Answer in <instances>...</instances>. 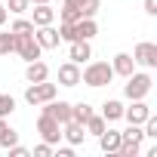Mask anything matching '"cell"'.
I'll return each instance as SVG.
<instances>
[{"label":"cell","mask_w":157,"mask_h":157,"mask_svg":"<svg viewBox=\"0 0 157 157\" xmlns=\"http://www.w3.org/2000/svg\"><path fill=\"white\" fill-rule=\"evenodd\" d=\"M111 80H114V68H111L108 62H90V65L80 71V83H86V86H93V90L108 86Z\"/></svg>","instance_id":"obj_1"},{"label":"cell","mask_w":157,"mask_h":157,"mask_svg":"<svg viewBox=\"0 0 157 157\" xmlns=\"http://www.w3.org/2000/svg\"><path fill=\"white\" fill-rule=\"evenodd\" d=\"M151 74L148 71H132L129 77H126V86H123V96L132 102V99H145L148 93H151Z\"/></svg>","instance_id":"obj_2"},{"label":"cell","mask_w":157,"mask_h":157,"mask_svg":"<svg viewBox=\"0 0 157 157\" xmlns=\"http://www.w3.org/2000/svg\"><path fill=\"white\" fill-rule=\"evenodd\" d=\"M56 93H59V86H56V83H46V80H40V83H31V86L25 90V102L37 108V105H43V102L56 99Z\"/></svg>","instance_id":"obj_3"},{"label":"cell","mask_w":157,"mask_h":157,"mask_svg":"<svg viewBox=\"0 0 157 157\" xmlns=\"http://www.w3.org/2000/svg\"><path fill=\"white\" fill-rule=\"evenodd\" d=\"M16 52L25 59V62H34V59H40V43H37V37L34 34H16Z\"/></svg>","instance_id":"obj_4"},{"label":"cell","mask_w":157,"mask_h":157,"mask_svg":"<svg viewBox=\"0 0 157 157\" xmlns=\"http://www.w3.org/2000/svg\"><path fill=\"white\" fill-rule=\"evenodd\" d=\"M37 132H40L43 142L59 145V139H62V123H59L56 117H49V114H40V120H37Z\"/></svg>","instance_id":"obj_5"},{"label":"cell","mask_w":157,"mask_h":157,"mask_svg":"<svg viewBox=\"0 0 157 157\" xmlns=\"http://www.w3.org/2000/svg\"><path fill=\"white\" fill-rule=\"evenodd\" d=\"M132 62H136V65H142V68H148V71H151V68H157V43H148V40H145V43H139V46H136V52H132Z\"/></svg>","instance_id":"obj_6"},{"label":"cell","mask_w":157,"mask_h":157,"mask_svg":"<svg viewBox=\"0 0 157 157\" xmlns=\"http://www.w3.org/2000/svg\"><path fill=\"white\" fill-rule=\"evenodd\" d=\"M148 114H151V105H148L145 99H132V105L123 108V117H126L129 123H139V126L148 120Z\"/></svg>","instance_id":"obj_7"},{"label":"cell","mask_w":157,"mask_h":157,"mask_svg":"<svg viewBox=\"0 0 157 157\" xmlns=\"http://www.w3.org/2000/svg\"><path fill=\"white\" fill-rule=\"evenodd\" d=\"M34 37H37L40 49H56V46L62 43V37H59V31H56L52 25H43V28H34Z\"/></svg>","instance_id":"obj_8"},{"label":"cell","mask_w":157,"mask_h":157,"mask_svg":"<svg viewBox=\"0 0 157 157\" xmlns=\"http://www.w3.org/2000/svg\"><path fill=\"white\" fill-rule=\"evenodd\" d=\"M43 114H49V117H56L59 123H68L71 120V105L68 102H56V99H49V102H43Z\"/></svg>","instance_id":"obj_9"},{"label":"cell","mask_w":157,"mask_h":157,"mask_svg":"<svg viewBox=\"0 0 157 157\" xmlns=\"http://www.w3.org/2000/svg\"><path fill=\"white\" fill-rule=\"evenodd\" d=\"M62 139H65L68 145H83V139H86V129H83V123H77V120H68V123H62Z\"/></svg>","instance_id":"obj_10"},{"label":"cell","mask_w":157,"mask_h":157,"mask_svg":"<svg viewBox=\"0 0 157 157\" xmlns=\"http://www.w3.org/2000/svg\"><path fill=\"white\" fill-rule=\"evenodd\" d=\"M59 83L62 86H77V83H80V65H77V62L59 65Z\"/></svg>","instance_id":"obj_11"},{"label":"cell","mask_w":157,"mask_h":157,"mask_svg":"<svg viewBox=\"0 0 157 157\" xmlns=\"http://www.w3.org/2000/svg\"><path fill=\"white\" fill-rule=\"evenodd\" d=\"M68 59H71V62H77V65L90 62V59H93V46H90V40H71Z\"/></svg>","instance_id":"obj_12"},{"label":"cell","mask_w":157,"mask_h":157,"mask_svg":"<svg viewBox=\"0 0 157 157\" xmlns=\"http://www.w3.org/2000/svg\"><path fill=\"white\" fill-rule=\"evenodd\" d=\"M25 80H28V83H40V80H49V68H46V62H40V59L28 62V68H25Z\"/></svg>","instance_id":"obj_13"},{"label":"cell","mask_w":157,"mask_h":157,"mask_svg":"<svg viewBox=\"0 0 157 157\" xmlns=\"http://www.w3.org/2000/svg\"><path fill=\"white\" fill-rule=\"evenodd\" d=\"M96 34H99L96 19H77L74 22V40H93Z\"/></svg>","instance_id":"obj_14"},{"label":"cell","mask_w":157,"mask_h":157,"mask_svg":"<svg viewBox=\"0 0 157 157\" xmlns=\"http://www.w3.org/2000/svg\"><path fill=\"white\" fill-rule=\"evenodd\" d=\"M34 28H43V25H52L56 22V10L49 3H34V16H31Z\"/></svg>","instance_id":"obj_15"},{"label":"cell","mask_w":157,"mask_h":157,"mask_svg":"<svg viewBox=\"0 0 157 157\" xmlns=\"http://www.w3.org/2000/svg\"><path fill=\"white\" fill-rule=\"evenodd\" d=\"M111 68H114V74L129 77V74L136 71V62H132V56H129V52H117V56H114V62H111Z\"/></svg>","instance_id":"obj_16"},{"label":"cell","mask_w":157,"mask_h":157,"mask_svg":"<svg viewBox=\"0 0 157 157\" xmlns=\"http://www.w3.org/2000/svg\"><path fill=\"white\" fill-rule=\"evenodd\" d=\"M99 148H102L105 154H117V148H120V132L105 126V132L99 136Z\"/></svg>","instance_id":"obj_17"},{"label":"cell","mask_w":157,"mask_h":157,"mask_svg":"<svg viewBox=\"0 0 157 157\" xmlns=\"http://www.w3.org/2000/svg\"><path fill=\"white\" fill-rule=\"evenodd\" d=\"M102 117H105L108 123L120 120V117H123V102H117V99H108V102L102 105Z\"/></svg>","instance_id":"obj_18"},{"label":"cell","mask_w":157,"mask_h":157,"mask_svg":"<svg viewBox=\"0 0 157 157\" xmlns=\"http://www.w3.org/2000/svg\"><path fill=\"white\" fill-rule=\"evenodd\" d=\"M93 114H96V111H93V105H86V102H77V105H71V120H77V123H86Z\"/></svg>","instance_id":"obj_19"},{"label":"cell","mask_w":157,"mask_h":157,"mask_svg":"<svg viewBox=\"0 0 157 157\" xmlns=\"http://www.w3.org/2000/svg\"><path fill=\"white\" fill-rule=\"evenodd\" d=\"M105 126H108V120H105L102 114H93V117H90V120L83 123V129H86L90 136H96V139H99V136L105 132Z\"/></svg>","instance_id":"obj_20"},{"label":"cell","mask_w":157,"mask_h":157,"mask_svg":"<svg viewBox=\"0 0 157 157\" xmlns=\"http://www.w3.org/2000/svg\"><path fill=\"white\" fill-rule=\"evenodd\" d=\"M10 52H16V34L3 31L0 34V56H10Z\"/></svg>","instance_id":"obj_21"},{"label":"cell","mask_w":157,"mask_h":157,"mask_svg":"<svg viewBox=\"0 0 157 157\" xmlns=\"http://www.w3.org/2000/svg\"><path fill=\"white\" fill-rule=\"evenodd\" d=\"M10 31H13V34H34V22H31V19H16Z\"/></svg>","instance_id":"obj_22"},{"label":"cell","mask_w":157,"mask_h":157,"mask_svg":"<svg viewBox=\"0 0 157 157\" xmlns=\"http://www.w3.org/2000/svg\"><path fill=\"white\" fill-rule=\"evenodd\" d=\"M59 19H62V22H68V25H74L77 19H80V10H74V6H68V3H65V6L59 10Z\"/></svg>","instance_id":"obj_23"},{"label":"cell","mask_w":157,"mask_h":157,"mask_svg":"<svg viewBox=\"0 0 157 157\" xmlns=\"http://www.w3.org/2000/svg\"><path fill=\"white\" fill-rule=\"evenodd\" d=\"M28 6H31V0H6V13H13V16H22Z\"/></svg>","instance_id":"obj_24"},{"label":"cell","mask_w":157,"mask_h":157,"mask_svg":"<svg viewBox=\"0 0 157 157\" xmlns=\"http://www.w3.org/2000/svg\"><path fill=\"white\" fill-rule=\"evenodd\" d=\"M19 142V132L13 129V126H6L3 132H0V148H10V145H16Z\"/></svg>","instance_id":"obj_25"},{"label":"cell","mask_w":157,"mask_h":157,"mask_svg":"<svg viewBox=\"0 0 157 157\" xmlns=\"http://www.w3.org/2000/svg\"><path fill=\"white\" fill-rule=\"evenodd\" d=\"M99 0H86V3L80 6V19H96V13H99Z\"/></svg>","instance_id":"obj_26"},{"label":"cell","mask_w":157,"mask_h":157,"mask_svg":"<svg viewBox=\"0 0 157 157\" xmlns=\"http://www.w3.org/2000/svg\"><path fill=\"white\" fill-rule=\"evenodd\" d=\"M16 111V99L13 96H0V117H10Z\"/></svg>","instance_id":"obj_27"},{"label":"cell","mask_w":157,"mask_h":157,"mask_svg":"<svg viewBox=\"0 0 157 157\" xmlns=\"http://www.w3.org/2000/svg\"><path fill=\"white\" fill-rule=\"evenodd\" d=\"M34 157H52V145H49V142H40V145L34 148Z\"/></svg>","instance_id":"obj_28"},{"label":"cell","mask_w":157,"mask_h":157,"mask_svg":"<svg viewBox=\"0 0 157 157\" xmlns=\"http://www.w3.org/2000/svg\"><path fill=\"white\" fill-rule=\"evenodd\" d=\"M6 151H10V157H28V154H31V151H28L25 145H19V142H16V145H10Z\"/></svg>","instance_id":"obj_29"},{"label":"cell","mask_w":157,"mask_h":157,"mask_svg":"<svg viewBox=\"0 0 157 157\" xmlns=\"http://www.w3.org/2000/svg\"><path fill=\"white\" fill-rule=\"evenodd\" d=\"M145 13L148 16H157V0H145Z\"/></svg>","instance_id":"obj_30"},{"label":"cell","mask_w":157,"mask_h":157,"mask_svg":"<svg viewBox=\"0 0 157 157\" xmlns=\"http://www.w3.org/2000/svg\"><path fill=\"white\" fill-rule=\"evenodd\" d=\"M56 154H59V157H74V145H68V148H59Z\"/></svg>","instance_id":"obj_31"},{"label":"cell","mask_w":157,"mask_h":157,"mask_svg":"<svg viewBox=\"0 0 157 157\" xmlns=\"http://www.w3.org/2000/svg\"><path fill=\"white\" fill-rule=\"evenodd\" d=\"M6 16H10V13H6V3H3V0H0V25L6 22Z\"/></svg>","instance_id":"obj_32"},{"label":"cell","mask_w":157,"mask_h":157,"mask_svg":"<svg viewBox=\"0 0 157 157\" xmlns=\"http://www.w3.org/2000/svg\"><path fill=\"white\" fill-rule=\"evenodd\" d=\"M65 3H68V6H74V10H80V6L86 3V0H65Z\"/></svg>","instance_id":"obj_33"},{"label":"cell","mask_w":157,"mask_h":157,"mask_svg":"<svg viewBox=\"0 0 157 157\" xmlns=\"http://www.w3.org/2000/svg\"><path fill=\"white\" fill-rule=\"evenodd\" d=\"M31 3H49V0H31Z\"/></svg>","instance_id":"obj_34"}]
</instances>
